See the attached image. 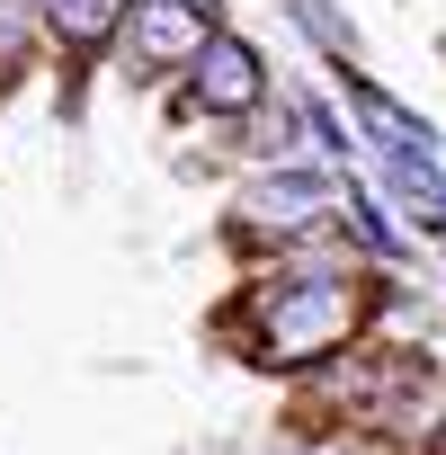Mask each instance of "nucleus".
Returning <instances> with one entry per match:
<instances>
[{"label": "nucleus", "instance_id": "0eeeda50", "mask_svg": "<svg viewBox=\"0 0 446 455\" xmlns=\"http://www.w3.org/2000/svg\"><path fill=\"white\" fill-rule=\"evenodd\" d=\"M125 10H134V0H36V19H45L54 45H72V54H99V45L125 28Z\"/></svg>", "mask_w": 446, "mask_h": 455}, {"label": "nucleus", "instance_id": "39448f33", "mask_svg": "<svg viewBox=\"0 0 446 455\" xmlns=\"http://www.w3.org/2000/svg\"><path fill=\"white\" fill-rule=\"evenodd\" d=\"M348 99H357V116H366L375 152H419V161H437V134H428L402 99H384V90H375V81H357V72H348Z\"/></svg>", "mask_w": 446, "mask_h": 455}, {"label": "nucleus", "instance_id": "f03ea898", "mask_svg": "<svg viewBox=\"0 0 446 455\" xmlns=\"http://www.w3.org/2000/svg\"><path fill=\"white\" fill-rule=\"evenodd\" d=\"M259 90H268V72H259V45H242V36H205V54L187 63V99L205 116H251Z\"/></svg>", "mask_w": 446, "mask_h": 455}, {"label": "nucleus", "instance_id": "7ed1b4c3", "mask_svg": "<svg viewBox=\"0 0 446 455\" xmlns=\"http://www.w3.org/2000/svg\"><path fill=\"white\" fill-rule=\"evenodd\" d=\"M125 19H134V54L152 72H187L214 36V0H134Z\"/></svg>", "mask_w": 446, "mask_h": 455}, {"label": "nucleus", "instance_id": "6e6552de", "mask_svg": "<svg viewBox=\"0 0 446 455\" xmlns=\"http://www.w3.org/2000/svg\"><path fill=\"white\" fill-rule=\"evenodd\" d=\"M28 45H36V0H0V81L28 72Z\"/></svg>", "mask_w": 446, "mask_h": 455}, {"label": "nucleus", "instance_id": "f257e3e1", "mask_svg": "<svg viewBox=\"0 0 446 455\" xmlns=\"http://www.w3.org/2000/svg\"><path fill=\"white\" fill-rule=\"evenodd\" d=\"M366 322V286L357 277H339V268H322V277H277V286H259L251 295V366H313V357H331L348 331Z\"/></svg>", "mask_w": 446, "mask_h": 455}, {"label": "nucleus", "instance_id": "1a4fd4ad", "mask_svg": "<svg viewBox=\"0 0 446 455\" xmlns=\"http://www.w3.org/2000/svg\"><path fill=\"white\" fill-rule=\"evenodd\" d=\"M286 10H295V19H304V28H313V36H322V45H331V54H339V63H348V54H357V36H348V28H339V19H331V10H322V0H286Z\"/></svg>", "mask_w": 446, "mask_h": 455}, {"label": "nucleus", "instance_id": "9d476101", "mask_svg": "<svg viewBox=\"0 0 446 455\" xmlns=\"http://www.w3.org/2000/svg\"><path fill=\"white\" fill-rule=\"evenodd\" d=\"M428 455H446V419H437V428H428Z\"/></svg>", "mask_w": 446, "mask_h": 455}, {"label": "nucleus", "instance_id": "20e7f679", "mask_svg": "<svg viewBox=\"0 0 446 455\" xmlns=\"http://www.w3.org/2000/svg\"><path fill=\"white\" fill-rule=\"evenodd\" d=\"M339 205V188L322 179V170H277V179H259L233 214H242V233H304V223H322Z\"/></svg>", "mask_w": 446, "mask_h": 455}, {"label": "nucleus", "instance_id": "423d86ee", "mask_svg": "<svg viewBox=\"0 0 446 455\" xmlns=\"http://www.w3.org/2000/svg\"><path fill=\"white\" fill-rule=\"evenodd\" d=\"M384 188H393V205L419 223V233H446V179H437V161H419V152H384Z\"/></svg>", "mask_w": 446, "mask_h": 455}]
</instances>
